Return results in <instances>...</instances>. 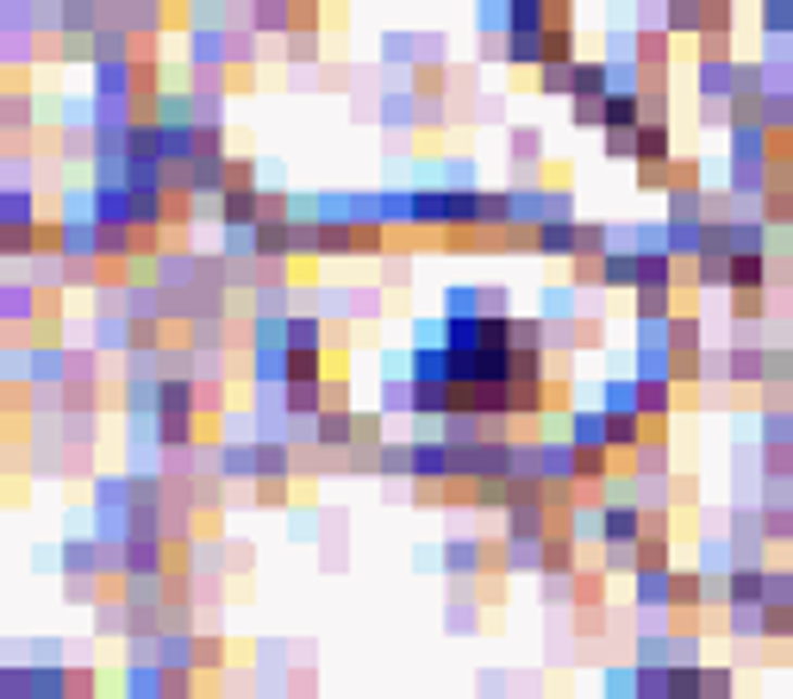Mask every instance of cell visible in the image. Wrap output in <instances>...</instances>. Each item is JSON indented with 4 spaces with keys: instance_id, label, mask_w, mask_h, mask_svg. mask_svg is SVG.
Instances as JSON below:
<instances>
[{
    "instance_id": "1",
    "label": "cell",
    "mask_w": 793,
    "mask_h": 699,
    "mask_svg": "<svg viewBox=\"0 0 793 699\" xmlns=\"http://www.w3.org/2000/svg\"><path fill=\"white\" fill-rule=\"evenodd\" d=\"M631 163H638V169H669V163H675L669 119H644V125H638V138H631Z\"/></svg>"
},
{
    "instance_id": "2",
    "label": "cell",
    "mask_w": 793,
    "mask_h": 699,
    "mask_svg": "<svg viewBox=\"0 0 793 699\" xmlns=\"http://www.w3.org/2000/svg\"><path fill=\"white\" fill-rule=\"evenodd\" d=\"M613 88H619V81H613V63H606V56H581V63H575L569 100H606Z\"/></svg>"
},
{
    "instance_id": "3",
    "label": "cell",
    "mask_w": 793,
    "mask_h": 699,
    "mask_svg": "<svg viewBox=\"0 0 793 699\" xmlns=\"http://www.w3.org/2000/svg\"><path fill=\"white\" fill-rule=\"evenodd\" d=\"M769 256H731V294H763Z\"/></svg>"
},
{
    "instance_id": "4",
    "label": "cell",
    "mask_w": 793,
    "mask_h": 699,
    "mask_svg": "<svg viewBox=\"0 0 793 699\" xmlns=\"http://www.w3.org/2000/svg\"><path fill=\"white\" fill-rule=\"evenodd\" d=\"M538 250H544V256H581V225L575 219L544 225V231H538Z\"/></svg>"
},
{
    "instance_id": "5",
    "label": "cell",
    "mask_w": 793,
    "mask_h": 699,
    "mask_svg": "<svg viewBox=\"0 0 793 699\" xmlns=\"http://www.w3.org/2000/svg\"><path fill=\"white\" fill-rule=\"evenodd\" d=\"M0 219H7V231H32V225H45V219H38V200L25 194V188H7V206H0Z\"/></svg>"
},
{
    "instance_id": "6",
    "label": "cell",
    "mask_w": 793,
    "mask_h": 699,
    "mask_svg": "<svg viewBox=\"0 0 793 699\" xmlns=\"http://www.w3.org/2000/svg\"><path fill=\"white\" fill-rule=\"evenodd\" d=\"M513 156H519V163H538V156H544V131H531V125H513Z\"/></svg>"
},
{
    "instance_id": "7",
    "label": "cell",
    "mask_w": 793,
    "mask_h": 699,
    "mask_svg": "<svg viewBox=\"0 0 793 699\" xmlns=\"http://www.w3.org/2000/svg\"><path fill=\"white\" fill-rule=\"evenodd\" d=\"M350 431H356V424H350L344 406H331V412L319 419V437H325V444H350Z\"/></svg>"
},
{
    "instance_id": "8",
    "label": "cell",
    "mask_w": 793,
    "mask_h": 699,
    "mask_svg": "<svg viewBox=\"0 0 793 699\" xmlns=\"http://www.w3.org/2000/svg\"><path fill=\"white\" fill-rule=\"evenodd\" d=\"M569 88H575V69H538V94L569 100Z\"/></svg>"
},
{
    "instance_id": "9",
    "label": "cell",
    "mask_w": 793,
    "mask_h": 699,
    "mask_svg": "<svg viewBox=\"0 0 793 699\" xmlns=\"http://www.w3.org/2000/svg\"><path fill=\"white\" fill-rule=\"evenodd\" d=\"M731 313H738V319H756V313H763V294H731Z\"/></svg>"
}]
</instances>
